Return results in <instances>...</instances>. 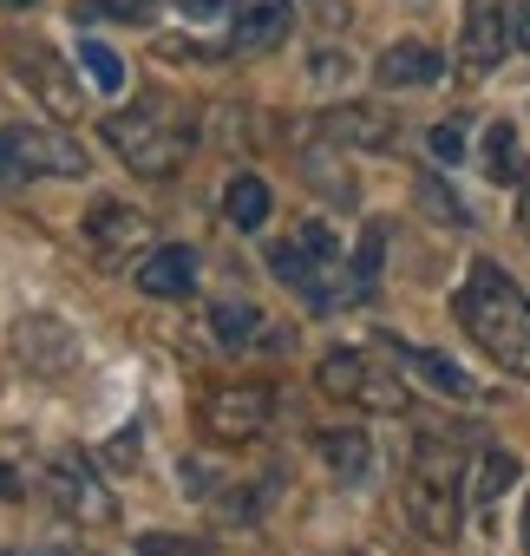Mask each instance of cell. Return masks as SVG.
<instances>
[{"label": "cell", "instance_id": "obj_1", "mask_svg": "<svg viewBox=\"0 0 530 556\" xmlns=\"http://www.w3.org/2000/svg\"><path fill=\"white\" fill-rule=\"evenodd\" d=\"M452 315L504 374H530V295L497 262H471L465 268V282L452 295Z\"/></svg>", "mask_w": 530, "mask_h": 556}, {"label": "cell", "instance_id": "obj_2", "mask_svg": "<svg viewBox=\"0 0 530 556\" xmlns=\"http://www.w3.org/2000/svg\"><path fill=\"white\" fill-rule=\"evenodd\" d=\"M269 268H276V282H289L302 302L315 308H341V302H367L361 282H354V262L341 255V236L328 223H295L282 242H269Z\"/></svg>", "mask_w": 530, "mask_h": 556}, {"label": "cell", "instance_id": "obj_3", "mask_svg": "<svg viewBox=\"0 0 530 556\" xmlns=\"http://www.w3.org/2000/svg\"><path fill=\"white\" fill-rule=\"evenodd\" d=\"M458 484H465L458 452L439 445V432H426L419 452H413V471H406V484H400L406 517H413L419 536H432V543H452V536H458Z\"/></svg>", "mask_w": 530, "mask_h": 556}, {"label": "cell", "instance_id": "obj_4", "mask_svg": "<svg viewBox=\"0 0 530 556\" xmlns=\"http://www.w3.org/2000/svg\"><path fill=\"white\" fill-rule=\"evenodd\" d=\"M321 393H335V400H348V406H361V413H406L413 406V393H406V380L400 374H387L374 354H361V348H335V354H321Z\"/></svg>", "mask_w": 530, "mask_h": 556}, {"label": "cell", "instance_id": "obj_5", "mask_svg": "<svg viewBox=\"0 0 530 556\" xmlns=\"http://www.w3.org/2000/svg\"><path fill=\"white\" fill-rule=\"evenodd\" d=\"M105 144H112L131 170L164 177V170L184 157V125L164 118L157 105H151V112H112V118H105Z\"/></svg>", "mask_w": 530, "mask_h": 556}, {"label": "cell", "instance_id": "obj_6", "mask_svg": "<svg viewBox=\"0 0 530 556\" xmlns=\"http://www.w3.org/2000/svg\"><path fill=\"white\" fill-rule=\"evenodd\" d=\"M86 170V144L47 125H14L0 131V184L8 177H79Z\"/></svg>", "mask_w": 530, "mask_h": 556}, {"label": "cell", "instance_id": "obj_7", "mask_svg": "<svg viewBox=\"0 0 530 556\" xmlns=\"http://www.w3.org/2000/svg\"><path fill=\"white\" fill-rule=\"evenodd\" d=\"M203 432L216 445H242V439H262V426L276 419V393L262 380H229V387H210L203 393Z\"/></svg>", "mask_w": 530, "mask_h": 556}, {"label": "cell", "instance_id": "obj_8", "mask_svg": "<svg viewBox=\"0 0 530 556\" xmlns=\"http://www.w3.org/2000/svg\"><path fill=\"white\" fill-rule=\"evenodd\" d=\"M14 354H21L27 374H40V380H60V374L79 367V341H73V328H66L60 315H21Z\"/></svg>", "mask_w": 530, "mask_h": 556}, {"label": "cell", "instance_id": "obj_9", "mask_svg": "<svg viewBox=\"0 0 530 556\" xmlns=\"http://www.w3.org/2000/svg\"><path fill=\"white\" fill-rule=\"evenodd\" d=\"M86 236H92V249H99L105 262H131V255L151 242V223H144L131 203H118V197H99V203L86 210Z\"/></svg>", "mask_w": 530, "mask_h": 556}, {"label": "cell", "instance_id": "obj_10", "mask_svg": "<svg viewBox=\"0 0 530 556\" xmlns=\"http://www.w3.org/2000/svg\"><path fill=\"white\" fill-rule=\"evenodd\" d=\"M47 491H53V504H60L66 517H79V523H112V517H118L112 491H105L79 458H60V465L47 471Z\"/></svg>", "mask_w": 530, "mask_h": 556}, {"label": "cell", "instance_id": "obj_11", "mask_svg": "<svg viewBox=\"0 0 530 556\" xmlns=\"http://www.w3.org/2000/svg\"><path fill=\"white\" fill-rule=\"evenodd\" d=\"M504 0H465V34H458V60L471 79H484L504 60Z\"/></svg>", "mask_w": 530, "mask_h": 556}, {"label": "cell", "instance_id": "obj_12", "mask_svg": "<svg viewBox=\"0 0 530 556\" xmlns=\"http://www.w3.org/2000/svg\"><path fill=\"white\" fill-rule=\"evenodd\" d=\"M289 40V0H229V53H269Z\"/></svg>", "mask_w": 530, "mask_h": 556}, {"label": "cell", "instance_id": "obj_13", "mask_svg": "<svg viewBox=\"0 0 530 556\" xmlns=\"http://www.w3.org/2000/svg\"><path fill=\"white\" fill-rule=\"evenodd\" d=\"M21 79L34 86V99H40L53 118H79V112H86V105H79V79L66 73V60H60V53L27 47V53H21Z\"/></svg>", "mask_w": 530, "mask_h": 556}, {"label": "cell", "instance_id": "obj_14", "mask_svg": "<svg viewBox=\"0 0 530 556\" xmlns=\"http://www.w3.org/2000/svg\"><path fill=\"white\" fill-rule=\"evenodd\" d=\"M138 289H144V295H164V302H184V295L197 289V249H184V242L144 249V262H138Z\"/></svg>", "mask_w": 530, "mask_h": 556}, {"label": "cell", "instance_id": "obj_15", "mask_svg": "<svg viewBox=\"0 0 530 556\" xmlns=\"http://www.w3.org/2000/svg\"><path fill=\"white\" fill-rule=\"evenodd\" d=\"M321 131H328L335 144H354V151H393L400 118L380 112V105H335V112L321 118Z\"/></svg>", "mask_w": 530, "mask_h": 556}, {"label": "cell", "instance_id": "obj_16", "mask_svg": "<svg viewBox=\"0 0 530 556\" xmlns=\"http://www.w3.org/2000/svg\"><path fill=\"white\" fill-rule=\"evenodd\" d=\"M439 73H445V60H439L432 47H419V40L387 47V53H380V66H374V79H380L387 92H400V86H432Z\"/></svg>", "mask_w": 530, "mask_h": 556}, {"label": "cell", "instance_id": "obj_17", "mask_svg": "<svg viewBox=\"0 0 530 556\" xmlns=\"http://www.w3.org/2000/svg\"><path fill=\"white\" fill-rule=\"evenodd\" d=\"M387 348H393V361L413 367L432 393H445V400H471V393H478V380H471L465 367H452L445 354H432V348H406V341H387Z\"/></svg>", "mask_w": 530, "mask_h": 556}, {"label": "cell", "instance_id": "obj_18", "mask_svg": "<svg viewBox=\"0 0 530 556\" xmlns=\"http://www.w3.org/2000/svg\"><path fill=\"white\" fill-rule=\"evenodd\" d=\"M321 458L335 465V478H341V484H367V478H374V445H367V432H361V426L328 432V439H321Z\"/></svg>", "mask_w": 530, "mask_h": 556}, {"label": "cell", "instance_id": "obj_19", "mask_svg": "<svg viewBox=\"0 0 530 556\" xmlns=\"http://www.w3.org/2000/svg\"><path fill=\"white\" fill-rule=\"evenodd\" d=\"M223 216L236 223V229H262V223H269V184H262V177H229V190H223Z\"/></svg>", "mask_w": 530, "mask_h": 556}, {"label": "cell", "instance_id": "obj_20", "mask_svg": "<svg viewBox=\"0 0 530 556\" xmlns=\"http://www.w3.org/2000/svg\"><path fill=\"white\" fill-rule=\"evenodd\" d=\"M484 177L491 184H530V157L517 151V131L510 125H491L484 131Z\"/></svg>", "mask_w": 530, "mask_h": 556}, {"label": "cell", "instance_id": "obj_21", "mask_svg": "<svg viewBox=\"0 0 530 556\" xmlns=\"http://www.w3.org/2000/svg\"><path fill=\"white\" fill-rule=\"evenodd\" d=\"M210 334H216V341H229V348H249V341L262 334V308H255V302L223 295V302H210Z\"/></svg>", "mask_w": 530, "mask_h": 556}, {"label": "cell", "instance_id": "obj_22", "mask_svg": "<svg viewBox=\"0 0 530 556\" xmlns=\"http://www.w3.org/2000/svg\"><path fill=\"white\" fill-rule=\"evenodd\" d=\"M73 21H118V27H151L157 0H79Z\"/></svg>", "mask_w": 530, "mask_h": 556}, {"label": "cell", "instance_id": "obj_23", "mask_svg": "<svg viewBox=\"0 0 530 556\" xmlns=\"http://www.w3.org/2000/svg\"><path fill=\"white\" fill-rule=\"evenodd\" d=\"M79 60H86V73H92V86H99V92H118V86H125V66H118V53H112V47L79 40Z\"/></svg>", "mask_w": 530, "mask_h": 556}, {"label": "cell", "instance_id": "obj_24", "mask_svg": "<svg viewBox=\"0 0 530 556\" xmlns=\"http://www.w3.org/2000/svg\"><path fill=\"white\" fill-rule=\"evenodd\" d=\"M510 478H517V458H510V452H484V458H478V497H484V504L504 497Z\"/></svg>", "mask_w": 530, "mask_h": 556}, {"label": "cell", "instance_id": "obj_25", "mask_svg": "<svg viewBox=\"0 0 530 556\" xmlns=\"http://www.w3.org/2000/svg\"><path fill=\"white\" fill-rule=\"evenodd\" d=\"M419 203L432 210V223H452V229H465V223H471V216H465V203H458L439 177H426V184H419Z\"/></svg>", "mask_w": 530, "mask_h": 556}, {"label": "cell", "instance_id": "obj_26", "mask_svg": "<svg viewBox=\"0 0 530 556\" xmlns=\"http://www.w3.org/2000/svg\"><path fill=\"white\" fill-rule=\"evenodd\" d=\"M380 249H387V229L374 223V229L361 236V255H354V282H361V295H374V282H380Z\"/></svg>", "mask_w": 530, "mask_h": 556}, {"label": "cell", "instance_id": "obj_27", "mask_svg": "<svg viewBox=\"0 0 530 556\" xmlns=\"http://www.w3.org/2000/svg\"><path fill=\"white\" fill-rule=\"evenodd\" d=\"M262 497H269V484H255V491H216V510L236 517V523H255L262 517Z\"/></svg>", "mask_w": 530, "mask_h": 556}, {"label": "cell", "instance_id": "obj_28", "mask_svg": "<svg viewBox=\"0 0 530 556\" xmlns=\"http://www.w3.org/2000/svg\"><path fill=\"white\" fill-rule=\"evenodd\" d=\"M432 157L439 164H458L465 157V131L458 125H432Z\"/></svg>", "mask_w": 530, "mask_h": 556}, {"label": "cell", "instance_id": "obj_29", "mask_svg": "<svg viewBox=\"0 0 530 556\" xmlns=\"http://www.w3.org/2000/svg\"><path fill=\"white\" fill-rule=\"evenodd\" d=\"M210 478H216V471H210V465H197V458H184V465H177V484H184L190 497H210V491H216Z\"/></svg>", "mask_w": 530, "mask_h": 556}, {"label": "cell", "instance_id": "obj_30", "mask_svg": "<svg viewBox=\"0 0 530 556\" xmlns=\"http://www.w3.org/2000/svg\"><path fill=\"white\" fill-rule=\"evenodd\" d=\"M27 491H34V478H27V471H14L8 458H0V497H8V504H21Z\"/></svg>", "mask_w": 530, "mask_h": 556}, {"label": "cell", "instance_id": "obj_31", "mask_svg": "<svg viewBox=\"0 0 530 556\" xmlns=\"http://www.w3.org/2000/svg\"><path fill=\"white\" fill-rule=\"evenodd\" d=\"M105 465H138V432H118V439L105 445Z\"/></svg>", "mask_w": 530, "mask_h": 556}, {"label": "cell", "instance_id": "obj_32", "mask_svg": "<svg viewBox=\"0 0 530 556\" xmlns=\"http://www.w3.org/2000/svg\"><path fill=\"white\" fill-rule=\"evenodd\" d=\"M177 8H184L190 21H223V14H229V0H177Z\"/></svg>", "mask_w": 530, "mask_h": 556}, {"label": "cell", "instance_id": "obj_33", "mask_svg": "<svg viewBox=\"0 0 530 556\" xmlns=\"http://www.w3.org/2000/svg\"><path fill=\"white\" fill-rule=\"evenodd\" d=\"M144 556H197L190 543H164V536H144Z\"/></svg>", "mask_w": 530, "mask_h": 556}, {"label": "cell", "instance_id": "obj_34", "mask_svg": "<svg viewBox=\"0 0 530 556\" xmlns=\"http://www.w3.org/2000/svg\"><path fill=\"white\" fill-rule=\"evenodd\" d=\"M510 40L530 53V0H523V8H517V21H510Z\"/></svg>", "mask_w": 530, "mask_h": 556}, {"label": "cell", "instance_id": "obj_35", "mask_svg": "<svg viewBox=\"0 0 530 556\" xmlns=\"http://www.w3.org/2000/svg\"><path fill=\"white\" fill-rule=\"evenodd\" d=\"M517 229H523V242H530V184H523V210H517Z\"/></svg>", "mask_w": 530, "mask_h": 556}, {"label": "cell", "instance_id": "obj_36", "mask_svg": "<svg viewBox=\"0 0 530 556\" xmlns=\"http://www.w3.org/2000/svg\"><path fill=\"white\" fill-rule=\"evenodd\" d=\"M0 8H34V0H0Z\"/></svg>", "mask_w": 530, "mask_h": 556}, {"label": "cell", "instance_id": "obj_37", "mask_svg": "<svg viewBox=\"0 0 530 556\" xmlns=\"http://www.w3.org/2000/svg\"><path fill=\"white\" fill-rule=\"evenodd\" d=\"M523 543H530V510H523Z\"/></svg>", "mask_w": 530, "mask_h": 556}]
</instances>
